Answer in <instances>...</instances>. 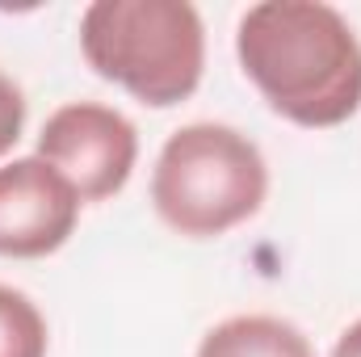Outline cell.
<instances>
[{
	"label": "cell",
	"instance_id": "obj_9",
	"mask_svg": "<svg viewBox=\"0 0 361 357\" xmlns=\"http://www.w3.org/2000/svg\"><path fill=\"white\" fill-rule=\"evenodd\" d=\"M332 357H361V320H357V324H349V328L341 332V341H336Z\"/></svg>",
	"mask_w": 361,
	"mask_h": 357
},
{
	"label": "cell",
	"instance_id": "obj_1",
	"mask_svg": "<svg viewBox=\"0 0 361 357\" xmlns=\"http://www.w3.org/2000/svg\"><path fill=\"white\" fill-rule=\"evenodd\" d=\"M244 76L294 126H341L361 109V38L324 0H261L240 17Z\"/></svg>",
	"mask_w": 361,
	"mask_h": 357
},
{
	"label": "cell",
	"instance_id": "obj_6",
	"mask_svg": "<svg viewBox=\"0 0 361 357\" xmlns=\"http://www.w3.org/2000/svg\"><path fill=\"white\" fill-rule=\"evenodd\" d=\"M197 357H315V349H311L307 332L294 328L290 320L231 315L202 337Z\"/></svg>",
	"mask_w": 361,
	"mask_h": 357
},
{
	"label": "cell",
	"instance_id": "obj_2",
	"mask_svg": "<svg viewBox=\"0 0 361 357\" xmlns=\"http://www.w3.org/2000/svg\"><path fill=\"white\" fill-rule=\"evenodd\" d=\"M80 51L101 80L169 109L202 85L206 25L189 0H92L80 17Z\"/></svg>",
	"mask_w": 361,
	"mask_h": 357
},
{
	"label": "cell",
	"instance_id": "obj_7",
	"mask_svg": "<svg viewBox=\"0 0 361 357\" xmlns=\"http://www.w3.org/2000/svg\"><path fill=\"white\" fill-rule=\"evenodd\" d=\"M51 332L38 303L13 286H0V357H47Z\"/></svg>",
	"mask_w": 361,
	"mask_h": 357
},
{
	"label": "cell",
	"instance_id": "obj_5",
	"mask_svg": "<svg viewBox=\"0 0 361 357\" xmlns=\"http://www.w3.org/2000/svg\"><path fill=\"white\" fill-rule=\"evenodd\" d=\"M76 185L42 156L0 164V257L34 261L59 253L80 223Z\"/></svg>",
	"mask_w": 361,
	"mask_h": 357
},
{
	"label": "cell",
	"instance_id": "obj_4",
	"mask_svg": "<svg viewBox=\"0 0 361 357\" xmlns=\"http://www.w3.org/2000/svg\"><path fill=\"white\" fill-rule=\"evenodd\" d=\"M38 156L76 185L80 202H105L126 189L139 160V131L126 114L101 101L59 105L42 135Z\"/></svg>",
	"mask_w": 361,
	"mask_h": 357
},
{
	"label": "cell",
	"instance_id": "obj_8",
	"mask_svg": "<svg viewBox=\"0 0 361 357\" xmlns=\"http://www.w3.org/2000/svg\"><path fill=\"white\" fill-rule=\"evenodd\" d=\"M25 126V92L13 85V76L0 72V156L13 152V143L21 139Z\"/></svg>",
	"mask_w": 361,
	"mask_h": 357
},
{
	"label": "cell",
	"instance_id": "obj_3",
	"mask_svg": "<svg viewBox=\"0 0 361 357\" xmlns=\"http://www.w3.org/2000/svg\"><path fill=\"white\" fill-rule=\"evenodd\" d=\"M269 193L261 147L223 122H189L156 156L152 206L189 240H214L248 223Z\"/></svg>",
	"mask_w": 361,
	"mask_h": 357
}]
</instances>
